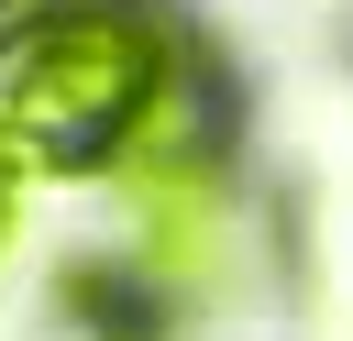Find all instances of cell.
<instances>
[{
	"label": "cell",
	"mask_w": 353,
	"mask_h": 341,
	"mask_svg": "<svg viewBox=\"0 0 353 341\" xmlns=\"http://www.w3.org/2000/svg\"><path fill=\"white\" fill-rule=\"evenodd\" d=\"M188 33L154 0H33L0 33V132L22 165H121L154 99L188 77Z\"/></svg>",
	"instance_id": "cell-1"
},
{
	"label": "cell",
	"mask_w": 353,
	"mask_h": 341,
	"mask_svg": "<svg viewBox=\"0 0 353 341\" xmlns=\"http://www.w3.org/2000/svg\"><path fill=\"white\" fill-rule=\"evenodd\" d=\"M243 264V187L221 154L132 176V275L154 297H221Z\"/></svg>",
	"instance_id": "cell-2"
},
{
	"label": "cell",
	"mask_w": 353,
	"mask_h": 341,
	"mask_svg": "<svg viewBox=\"0 0 353 341\" xmlns=\"http://www.w3.org/2000/svg\"><path fill=\"white\" fill-rule=\"evenodd\" d=\"M55 341H154V319H143V308H121V297H77Z\"/></svg>",
	"instance_id": "cell-3"
},
{
	"label": "cell",
	"mask_w": 353,
	"mask_h": 341,
	"mask_svg": "<svg viewBox=\"0 0 353 341\" xmlns=\"http://www.w3.org/2000/svg\"><path fill=\"white\" fill-rule=\"evenodd\" d=\"M22 187H33V165H22V143L0 132V253H11V231H22Z\"/></svg>",
	"instance_id": "cell-4"
}]
</instances>
